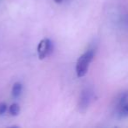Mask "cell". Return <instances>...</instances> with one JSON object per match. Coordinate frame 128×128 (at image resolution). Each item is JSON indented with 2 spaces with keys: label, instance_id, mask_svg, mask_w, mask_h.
<instances>
[{
  "label": "cell",
  "instance_id": "obj_1",
  "mask_svg": "<svg viewBox=\"0 0 128 128\" xmlns=\"http://www.w3.org/2000/svg\"><path fill=\"white\" fill-rule=\"evenodd\" d=\"M94 50L89 49L78 58L76 62V75L78 77H84L87 74L90 64L94 58Z\"/></svg>",
  "mask_w": 128,
  "mask_h": 128
},
{
  "label": "cell",
  "instance_id": "obj_2",
  "mask_svg": "<svg viewBox=\"0 0 128 128\" xmlns=\"http://www.w3.org/2000/svg\"><path fill=\"white\" fill-rule=\"evenodd\" d=\"M52 51V42L49 39H43L40 41L37 48L38 56L40 60H43L48 56L50 52Z\"/></svg>",
  "mask_w": 128,
  "mask_h": 128
},
{
  "label": "cell",
  "instance_id": "obj_3",
  "mask_svg": "<svg viewBox=\"0 0 128 128\" xmlns=\"http://www.w3.org/2000/svg\"><path fill=\"white\" fill-rule=\"evenodd\" d=\"M91 94L89 90H84L82 92L80 98V108L81 109H86L90 102Z\"/></svg>",
  "mask_w": 128,
  "mask_h": 128
},
{
  "label": "cell",
  "instance_id": "obj_4",
  "mask_svg": "<svg viewBox=\"0 0 128 128\" xmlns=\"http://www.w3.org/2000/svg\"><path fill=\"white\" fill-rule=\"evenodd\" d=\"M115 115L117 116L118 118H128V102L123 104L120 108L115 110Z\"/></svg>",
  "mask_w": 128,
  "mask_h": 128
},
{
  "label": "cell",
  "instance_id": "obj_5",
  "mask_svg": "<svg viewBox=\"0 0 128 128\" xmlns=\"http://www.w3.org/2000/svg\"><path fill=\"white\" fill-rule=\"evenodd\" d=\"M22 89H23V86L20 82H15L12 86V95L13 98H18L22 93Z\"/></svg>",
  "mask_w": 128,
  "mask_h": 128
},
{
  "label": "cell",
  "instance_id": "obj_6",
  "mask_svg": "<svg viewBox=\"0 0 128 128\" xmlns=\"http://www.w3.org/2000/svg\"><path fill=\"white\" fill-rule=\"evenodd\" d=\"M20 112V107L18 104H12L9 108V112L12 116H17Z\"/></svg>",
  "mask_w": 128,
  "mask_h": 128
},
{
  "label": "cell",
  "instance_id": "obj_7",
  "mask_svg": "<svg viewBox=\"0 0 128 128\" xmlns=\"http://www.w3.org/2000/svg\"><path fill=\"white\" fill-rule=\"evenodd\" d=\"M7 110V104L4 103H0V115L4 114Z\"/></svg>",
  "mask_w": 128,
  "mask_h": 128
},
{
  "label": "cell",
  "instance_id": "obj_8",
  "mask_svg": "<svg viewBox=\"0 0 128 128\" xmlns=\"http://www.w3.org/2000/svg\"><path fill=\"white\" fill-rule=\"evenodd\" d=\"M55 3H57V4H60V3H62V1L63 0H54Z\"/></svg>",
  "mask_w": 128,
  "mask_h": 128
}]
</instances>
